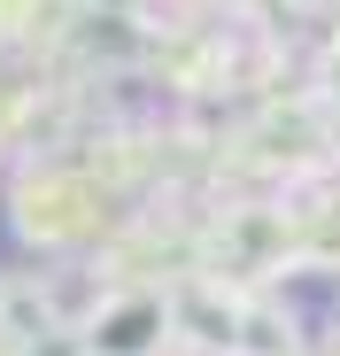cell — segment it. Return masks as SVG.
Wrapping results in <instances>:
<instances>
[{"instance_id":"cell-1","label":"cell","mask_w":340,"mask_h":356,"mask_svg":"<svg viewBox=\"0 0 340 356\" xmlns=\"http://www.w3.org/2000/svg\"><path fill=\"white\" fill-rule=\"evenodd\" d=\"M162 325H170V310L155 302V294H124V302H108L101 318H93V356H155V341H162Z\"/></svg>"}]
</instances>
